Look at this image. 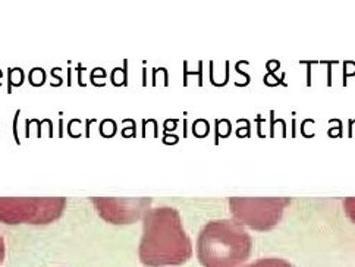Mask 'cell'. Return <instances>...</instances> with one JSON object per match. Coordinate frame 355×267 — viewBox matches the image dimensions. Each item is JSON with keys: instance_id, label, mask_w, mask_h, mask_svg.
Segmentation results:
<instances>
[{"instance_id": "obj_1", "label": "cell", "mask_w": 355, "mask_h": 267, "mask_svg": "<svg viewBox=\"0 0 355 267\" xmlns=\"http://www.w3.org/2000/svg\"><path fill=\"white\" fill-rule=\"evenodd\" d=\"M138 256L146 267H173L191 259L193 244L185 232L180 212L162 206L150 209L144 214Z\"/></svg>"}, {"instance_id": "obj_2", "label": "cell", "mask_w": 355, "mask_h": 267, "mask_svg": "<svg viewBox=\"0 0 355 267\" xmlns=\"http://www.w3.org/2000/svg\"><path fill=\"white\" fill-rule=\"evenodd\" d=\"M252 241L234 219L210 221L200 231L197 256L202 267H241L251 256Z\"/></svg>"}, {"instance_id": "obj_3", "label": "cell", "mask_w": 355, "mask_h": 267, "mask_svg": "<svg viewBox=\"0 0 355 267\" xmlns=\"http://www.w3.org/2000/svg\"><path fill=\"white\" fill-rule=\"evenodd\" d=\"M67 207L65 197H0V222L49 225Z\"/></svg>"}, {"instance_id": "obj_4", "label": "cell", "mask_w": 355, "mask_h": 267, "mask_svg": "<svg viewBox=\"0 0 355 267\" xmlns=\"http://www.w3.org/2000/svg\"><path fill=\"white\" fill-rule=\"evenodd\" d=\"M289 203V197H231L230 209L238 223L266 232L281 222Z\"/></svg>"}, {"instance_id": "obj_5", "label": "cell", "mask_w": 355, "mask_h": 267, "mask_svg": "<svg viewBox=\"0 0 355 267\" xmlns=\"http://www.w3.org/2000/svg\"><path fill=\"white\" fill-rule=\"evenodd\" d=\"M93 205L100 218L113 225H128L150 210V198H109L94 197Z\"/></svg>"}, {"instance_id": "obj_6", "label": "cell", "mask_w": 355, "mask_h": 267, "mask_svg": "<svg viewBox=\"0 0 355 267\" xmlns=\"http://www.w3.org/2000/svg\"><path fill=\"white\" fill-rule=\"evenodd\" d=\"M245 267H294L291 263H288L286 260L284 259H273V257H269V259H260L254 263H251Z\"/></svg>"}, {"instance_id": "obj_7", "label": "cell", "mask_w": 355, "mask_h": 267, "mask_svg": "<svg viewBox=\"0 0 355 267\" xmlns=\"http://www.w3.org/2000/svg\"><path fill=\"white\" fill-rule=\"evenodd\" d=\"M344 209L352 223H355V197H348L344 200Z\"/></svg>"}, {"instance_id": "obj_8", "label": "cell", "mask_w": 355, "mask_h": 267, "mask_svg": "<svg viewBox=\"0 0 355 267\" xmlns=\"http://www.w3.org/2000/svg\"><path fill=\"white\" fill-rule=\"evenodd\" d=\"M5 254H6V248H5V243L2 236H0V266H2L3 260H5Z\"/></svg>"}]
</instances>
